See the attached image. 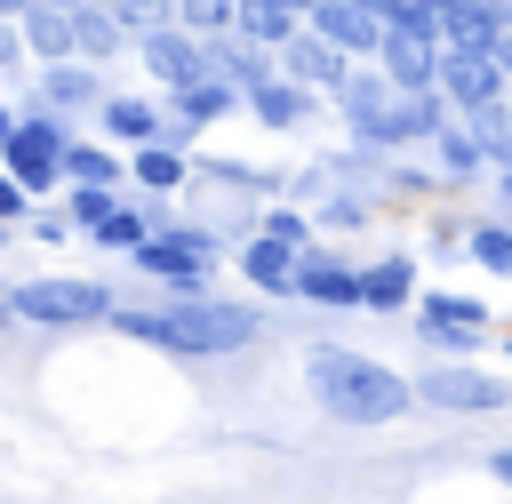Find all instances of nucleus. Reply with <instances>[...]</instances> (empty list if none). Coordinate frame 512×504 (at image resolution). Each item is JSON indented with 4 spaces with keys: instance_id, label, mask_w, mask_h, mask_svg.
Wrapping results in <instances>:
<instances>
[{
    "instance_id": "obj_17",
    "label": "nucleus",
    "mask_w": 512,
    "mask_h": 504,
    "mask_svg": "<svg viewBox=\"0 0 512 504\" xmlns=\"http://www.w3.org/2000/svg\"><path fill=\"white\" fill-rule=\"evenodd\" d=\"M296 296H312V304H368V296H360V272L336 264V256H320V248H304V264H296Z\"/></svg>"
},
{
    "instance_id": "obj_6",
    "label": "nucleus",
    "mask_w": 512,
    "mask_h": 504,
    "mask_svg": "<svg viewBox=\"0 0 512 504\" xmlns=\"http://www.w3.org/2000/svg\"><path fill=\"white\" fill-rule=\"evenodd\" d=\"M0 152H8V176H16V184L48 192V184H64V152H72V136H64L56 120H8V128H0Z\"/></svg>"
},
{
    "instance_id": "obj_3",
    "label": "nucleus",
    "mask_w": 512,
    "mask_h": 504,
    "mask_svg": "<svg viewBox=\"0 0 512 504\" xmlns=\"http://www.w3.org/2000/svg\"><path fill=\"white\" fill-rule=\"evenodd\" d=\"M344 120H352L360 144H408V136H440L448 128L432 88H392L384 72H368V80L344 88Z\"/></svg>"
},
{
    "instance_id": "obj_28",
    "label": "nucleus",
    "mask_w": 512,
    "mask_h": 504,
    "mask_svg": "<svg viewBox=\"0 0 512 504\" xmlns=\"http://www.w3.org/2000/svg\"><path fill=\"white\" fill-rule=\"evenodd\" d=\"M112 208H120V192H112V184H72V224H88V232H96Z\"/></svg>"
},
{
    "instance_id": "obj_22",
    "label": "nucleus",
    "mask_w": 512,
    "mask_h": 504,
    "mask_svg": "<svg viewBox=\"0 0 512 504\" xmlns=\"http://www.w3.org/2000/svg\"><path fill=\"white\" fill-rule=\"evenodd\" d=\"M128 176H136L144 192H176V184H184V152H176V144H136V152H128Z\"/></svg>"
},
{
    "instance_id": "obj_10",
    "label": "nucleus",
    "mask_w": 512,
    "mask_h": 504,
    "mask_svg": "<svg viewBox=\"0 0 512 504\" xmlns=\"http://www.w3.org/2000/svg\"><path fill=\"white\" fill-rule=\"evenodd\" d=\"M480 328H488V312H480L472 296H448V288L416 296V336H424V344H448V352H464V344H480Z\"/></svg>"
},
{
    "instance_id": "obj_25",
    "label": "nucleus",
    "mask_w": 512,
    "mask_h": 504,
    "mask_svg": "<svg viewBox=\"0 0 512 504\" xmlns=\"http://www.w3.org/2000/svg\"><path fill=\"white\" fill-rule=\"evenodd\" d=\"M64 176H72V184H112V176H120V152H104V144H72V152H64Z\"/></svg>"
},
{
    "instance_id": "obj_31",
    "label": "nucleus",
    "mask_w": 512,
    "mask_h": 504,
    "mask_svg": "<svg viewBox=\"0 0 512 504\" xmlns=\"http://www.w3.org/2000/svg\"><path fill=\"white\" fill-rule=\"evenodd\" d=\"M264 232H272V240H288V248H304V216H296V208H272V216H264Z\"/></svg>"
},
{
    "instance_id": "obj_15",
    "label": "nucleus",
    "mask_w": 512,
    "mask_h": 504,
    "mask_svg": "<svg viewBox=\"0 0 512 504\" xmlns=\"http://www.w3.org/2000/svg\"><path fill=\"white\" fill-rule=\"evenodd\" d=\"M504 8L496 0H448V16H440V40L448 48H504Z\"/></svg>"
},
{
    "instance_id": "obj_35",
    "label": "nucleus",
    "mask_w": 512,
    "mask_h": 504,
    "mask_svg": "<svg viewBox=\"0 0 512 504\" xmlns=\"http://www.w3.org/2000/svg\"><path fill=\"white\" fill-rule=\"evenodd\" d=\"M496 8H504V24H512V0H496Z\"/></svg>"
},
{
    "instance_id": "obj_21",
    "label": "nucleus",
    "mask_w": 512,
    "mask_h": 504,
    "mask_svg": "<svg viewBox=\"0 0 512 504\" xmlns=\"http://www.w3.org/2000/svg\"><path fill=\"white\" fill-rule=\"evenodd\" d=\"M360 296H368L376 312H392V304H408V296H416V264H408V256H384V264H360Z\"/></svg>"
},
{
    "instance_id": "obj_4",
    "label": "nucleus",
    "mask_w": 512,
    "mask_h": 504,
    "mask_svg": "<svg viewBox=\"0 0 512 504\" xmlns=\"http://www.w3.org/2000/svg\"><path fill=\"white\" fill-rule=\"evenodd\" d=\"M8 312L16 320H40V328H80V320H112V296L96 280H16L8 288Z\"/></svg>"
},
{
    "instance_id": "obj_9",
    "label": "nucleus",
    "mask_w": 512,
    "mask_h": 504,
    "mask_svg": "<svg viewBox=\"0 0 512 504\" xmlns=\"http://www.w3.org/2000/svg\"><path fill=\"white\" fill-rule=\"evenodd\" d=\"M208 256H216L208 232H160V240L136 248V264H144L152 280H176V288H200V280H208Z\"/></svg>"
},
{
    "instance_id": "obj_33",
    "label": "nucleus",
    "mask_w": 512,
    "mask_h": 504,
    "mask_svg": "<svg viewBox=\"0 0 512 504\" xmlns=\"http://www.w3.org/2000/svg\"><path fill=\"white\" fill-rule=\"evenodd\" d=\"M496 200H504V208H512V168H504V176H496Z\"/></svg>"
},
{
    "instance_id": "obj_11",
    "label": "nucleus",
    "mask_w": 512,
    "mask_h": 504,
    "mask_svg": "<svg viewBox=\"0 0 512 504\" xmlns=\"http://www.w3.org/2000/svg\"><path fill=\"white\" fill-rule=\"evenodd\" d=\"M312 24L336 40V48H352V56H384V0H320L312 8Z\"/></svg>"
},
{
    "instance_id": "obj_1",
    "label": "nucleus",
    "mask_w": 512,
    "mask_h": 504,
    "mask_svg": "<svg viewBox=\"0 0 512 504\" xmlns=\"http://www.w3.org/2000/svg\"><path fill=\"white\" fill-rule=\"evenodd\" d=\"M112 328L120 336H136V344H168V352H240V344H256V312L248 304H224V296H200V288H184L168 312H136V304H120L112 312Z\"/></svg>"
},
{
    "instance_id": "obj_27",
    "label": "nucleus",
    "mask_w": 512,
    "mask_h": 504,
    "mask_svg": "<svg viewBox=\"0 0 512 504\" xmlns=\"http://www.w3.org/2000/svg\"><path fill=\"white\" fill-rule=\"evenodd\" d=\"M112 16L144 40V32H160V24H176V0H112Z\"/></svg>"
},
{
    "instance_id": "obj_20",
    "label": "nucleus",
    "mask_w": 512,
    "mask_h": 504,
    "mask_svg": "<svg viewBox=\"0 0 512 504\" xmlns=\"http://www.w3.org/2000/svg\"><path fill=\"white\" fill-rule=\"evenodd\" d=\"M248 112H256V120H272V128H296V120H304V112H312V88H304V80H288V72H280V80H264V88H256V96H248Z\"/></svg>"
},
{
    "instance_id": "obj_19",
    "label": "nucleus",
    "mask_w": 512,
    "mask_h": 504,
    "mask_svg": "<svg viewBox=\"0 0 512 504\" xmlns=\"http://www.w3.org/2000/svg\"><path fill=\"white\" fill-rule=\"evenodd\" d=\"M40 96L56 112H72V104H104V80L88 64H40Z\"/></svg>"
},
{
    "instance_id": "obj_18",
    "label": "nucleus",
    "mask_w": 512,
    "mask_h": 504,
    "mask_svg": "<svg viewBox=\"0 0 512 504\" xmlns=\"http://www.w3.org/2000/svg\"><path fill=\"white\" fill-rule=\"evenodd\" d=\"M296 264H304V248H288V240H272V232H256V240L240 248V272H248L256 288H296Z\"/></svg>"
},
{
    "instance_id": "obj_8",
    "label": "nucleus",
    "mask_w": 512,
    "mask_h": 504,
    "mask_svg": "<svg viewBox=\"0 0 512 504\" xmlns=\"http://www.w3.org/2000/svg\"><path fill=\"white\" fill-rule=\"evenodd\" d=\"M280 72L304 80V88H336V96H344V88H352V48H336L320 24H304V32L280 48Z\"/></svg>"
},
{
    "instance_id": "obj_24",
    "label": "nucleus",
    "mask_w": 512,
    "mask_h": 504,
    "mask_svg": "<svg viewBox=\"0 0 512 504\" xmlns=\"http://www.w3.org/2000/svg\"><path fill=\"white\" fill-rule=\"evenodd\" d=\"M432 144H440V168H448V184H456V176H472V168L488 160V144H480V128H440Z\"/></svg>"
},
{
    "instance_id": "obj_14",
    "label": "nucleus",
    "mask_w": 512,
    "mask_h": 504,
    "mask_svg": "<svg viewBox=\"0 0 512 504\" xmlns=\"http://www.w3.org/2000/svg\"><path fill=\"white\" fill-rule=\"evenodd\" d=\"M16 24H24V48H32L40 64H72V56H80V32H72V8H56V0H32V8L16 16Z\"/></svg>"
},
{
    "instance_id": "obj_23",
    "label": "nucleus",
    "mask_w": 512,
    "mask_h": 504,
    "mask_svg": "<svg viewBox=\"0 0 512 504\" xmlns=\"http://www.w3.org/2000/svg\"><path fill=\"white\" fill-rule=\"evenodd\" d=\"M72 32H80V56H112V48L128 40V24L112 16V0H96V8H72Z\"/></svg>"
},
{
    "instance_id": "obj_2",
    "label": "nucleus",
    "mask_w": 512,
    "mask_h": 504,
    "mask_svg": "<svg viewBox=\"0 0 512 504\" xmlns=\"http://www.w3.org/2000/svg\"><path fill=\"white\" fill-rule=\"evenodd\" d=\"M304 384H312V400H320L336 424H392V416L416 408V384H408V376H392L384 360L336 352V344H312Z\"/></svg>"
},
{
    "instance_id": "obj_16",
    "label": "nucleus",
    "mask_w": 512,
    "mask_h": 504,
    "mask_svg": "<svg viewBox=\"0 0 512 504\" xmlns=\"http://www.w3.org/2000/svg\"><path fill=\"white\" fill-rule=\"evenodd\" d=\"M104 136H112L120 152L160 144V136H168V112H160V104H144V96H104Z\"/></svg>"
},
{
    "instance_id": "obj_26",
    "label": "nucleus",
    "mask_w": 512,
    "mask_h": 504,
    "mask_svg": "<svg viewBox=\"0 0 512 504\" xmlns=\"http://www.w3.org/2000/svg\"><path fill=\"white\" fill-rule=\"evenodd\" d=\"M96 240H104V248H128V256H136V248H144V240H152V232H144V216H136V208H128V200H120V208H112V216H104V224H96Z\"/></svg>"
},
{
    "instance_id": "obj_13",
    "label": "nucleus",
    "mask_w": 512,
    "mask_h": 504,
    "mask_svg": "<svg viewBox=\"0 0 512 504\" xmlns=\"http://www.w3.org/2000/svg\"><path fill=\"white\" fill-rule=\"evenodd\" d=\"M416 400L456 408V416H480V408H504V384H496V376H480V368H432V376L416 384Z\"/></svg>"
},
{
    "instance_id": "obj_30",
    "label": "nucleus",
    "mask_w": 512,
    "mask_h": 504,
    "mask_svg": "<svg viewBox=\"0 0 512 504\" xmlns=\"http://www.w3.org/2000/svg\"><path fill=\"white\" fill-rule=\"evenodd\" d=\"M24 208H32V184H16V176H0V216H8V224H24Z\"/></svg>"
},
{
    "instance_id": "obj_29",
    "label": "nucleus",
    "mask_w": 512,
    "mask_h": 504,
    "mask_svg": "<svg viewBox=\"0 0 512 504\" xmlns=\"http://www.w3.org/2000/svg\"><path fill=\"white\" fill-rule=\"evenodd\" d=\"M472 256H480L488 272H512V232H504V224H472Z\"/></svg>"
},
{
    "instance_id": "obj_7",
    "label": "nucleus",
    "mask_w": 512,
    "mask_h": 504,
    "mask_svg": "<svg viewBox=\"0 0 512 504\" xmlns=\"http://www.w3.org/2000/svg\"><path fill=\"white\" fill-rule=\"evenodd\" d=\"M440 88H448V104L480 112V104L512 96V72H504L496 48H448V56H440Z\"/></svg>"
},
{
    "instance_id": "obj_36",
    "label": "nucleus",
    "mask_w": 512,
    "mask_h": 504,
    "mask_svg": "<svg viewBox=\"0 0 512 504\" xmlns=\"http://www.w3.org/2000/svg\"><path fill=\"white\" fill-rule=\"evenodd\" d=\"M440 8H448V0H440Z\"/></svg>"
},
{
    "instance_id": "obj_32",
    "label": "nucleus",
    "mask_w": 512,
    "mask_h": 504,
    "mask_svg": "<svg viewBox=\"0 0 512 504\" xmlns=\"http://www.w3.org/2000/svg\"><path fill=\"white\" fill-rule=\"evenodd\" d=\"M488 472H496V480L512 488V448H496V456H488Z\"/></svg>"
},
{
    "instance_id": "obj_5",
    "label": "nucleus",
    "mask_w": 512,
    "mask_h": 504,
    "mask_svg": "<svg viewBox=\"0 0 512 504\" xmlns=\"http://www.w3.org/2000/svg\"><path fill=\"white\" fill-rule=\"evenodd\" d=\"M136 56H144V72H152L168 96H184V88L216 80V56H208V40H200V32H184V24H160V32H144V40H136Z\"/></svg>"
},
{
    "instance_id": "obj_34",
    "label": "nucleus",
    "mask_w": 512,
    "mask_h": 504,
    "mask_svg": "<svg viewBox=\"0 0 512 504\" xmlns=\"http://www.w3.org/2000/svg\"><path fill=\"white\" fill-rule=\"evenodd\" d=\"M496 56H504V72H512V32H504V48H496Z\"/></svg>"
},
{
    "instance_id": "obj_12",
    "label": "nucleus",
    "mask_w": 512,
    "mask_h": 504,
    "mask_svg": "<svg viewBox=\"0 0 512 504\" xmlns=\"http://www.w3.org/2000/svg\"><path fill=\"white\" fill-rule=\"evenodd\" d=\"M440 56H448V40H432V32H384V80L392 88H440Z\"/></svg>"
}]
</instances>
